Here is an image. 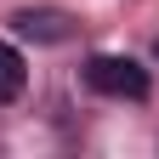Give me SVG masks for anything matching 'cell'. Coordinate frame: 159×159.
<instances>
[{"instance_id": "1", "label": "cell", "mask_w": 159, "mask_h": 159, "mask_svg": "<svg viewBox=\"0 0 159 159\" xmlns=\"http://www.w3.org/2000/svg\"><path fill=\"white\" fill-rule=\"evenodd\" d=\"M85 85L97 97H114V102H148V91H153V74L136 63V57H114V51H97L85 57Z\"/></svg>"}, {"instance_id": "2", "label": "cell", "mask_w": 159, "mask_h": 159, "mask_svg": "<svg viewBox=\"0 0 159 159\" xmlns=\"http://www.w3.org/2000/svg\"><path fill=\"white\" fill-rule=\"evenodd\" d=\"M11 29L23 40H40V46H68V40H74V17L57 11V6H29V11L11 17Z\"/></svg>"}, {"instance_id": "3", "label": "cell", "mask_w": 159, "mask_h": 159, "mask_svg": "<svg viewBox=\"0 0 159 159\" xmlns=\"http://www.w3.org/2000/svg\"><path fill=\"white\" fill-rule=\"evenodd\" d=\"M23 85H29V68H23V51L0 40V108H6V102H17V97H23Z\"/></svg>"}, {"instance_id": "4", "label": "cell", "mask_w": 159, "mask_h": 159, "mask_svg": "<svg viewBox=\"0 0 159 159\" xmlns=\"http://www.w3.org/2000/svg\"><path fill=\"white\" fill-rule=\"evenodd\" d=\"M153 57H159V40H153Z\"/></svg>"}]
</instances>
